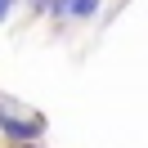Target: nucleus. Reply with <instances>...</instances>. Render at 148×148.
Segmentation results:
<instances>
[{"instance_id":"nucleus-3","label":"nucleus","mask_w":148,"mask_h":148,"mask_svg":"<svg viewBox=\"0 0 148 148\" xmlns=\"http://www.w3.org/2000/svg\"><path fill=\"white\" fill-rule=\"evenodd\" d=\"M9 9H14V0H0V23L9 18Z\"/></svg>"},{"instance_id":"nucleus-4","label":"nucleus","mask_w":148,"mask_h":148,"mask_svg":"<svg viewBox=\"0 0 148 148\" xmlns=\"http://www.w3.org/2000/svg\"><path fill=\"white\" fill-rule=\"evenodd\" d=\"M14 148H40V144H14Z\"/></svg>"},{"instance_id":"nucleus-1","label":"nucleus","mask_w":148,"mask_h":148,"mask_svg":"<svg viewBox=\"0 0 148 148\" xmlns=\"http://www.w3.org/2000/svg\"><path fill=\"white\" fill-rule=\"evenodd\" d=\"M45 112L32 108V103L14 99V94L0 90V135L9 139V144H40L45 139Z\"/></svg>"},{"instance_id":"nucleus-2","label":"nucleus","mask_w":148,"mask_h":148,"mask_svg":"<svg viewBox=\"0 0 148 148\" xmlns=\"http://www.w3.org/2000/svg\"><path fill=\"white\" fill-rule=\"evenodd\" d=\"M99 14V0H67V18H94Z\"/></svg>"}]
</instances>
